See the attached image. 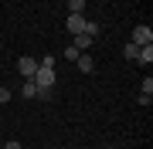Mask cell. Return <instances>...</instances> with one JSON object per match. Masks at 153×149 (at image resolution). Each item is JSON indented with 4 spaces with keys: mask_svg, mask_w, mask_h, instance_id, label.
I'll return each mask as SVG.
<instances>
[{
    "mask_svg": "<svg viewBox=\"0 0 153 149\" xmlns=\"http://www.w3.org/2000/svg\"><path fill=\"white\" fill-rule=\"evenodd\" d=\"M109 149H112V146H109Z\"/></svg>",
    "mask_w": 153,
    "mask_h": 149,
    "instance_id": "cell-18",
    "label": "cell"
},
{
    "mask_svg": "<svg viewBox=\"0 0 153 149\" xmlns=\"http://www.w3.org/2000/svg\"><path fill=\"white\" fill-rule=\"evenodd\" d=\"M65 149H71V146H65Z\"/></svg>",
    "mask_w": 153,
    "mask_h": 149,
    "instance_id": "cell-17",
    "label": "cell"
},
{
    "mask_svg": "<svg viewBox=\"0 0 153 149\" xmlns=\"http://www.w3.org/2000/svg\"><path fill=\"white\" fill-rule=\"evenodd\" d=\"M71 48H78L85 54V48H92V37H88V34H75V41H71Z\"/></svg>",
    "mask_w": 153,
    "mask_h": 149,
    "instance_id": "cell-6",
    "label": "cell"
},
{
    "mask_svg": "<svg viewBox=\"0 0 153 149\" xmlns=\"http://www.w3.org/2000/svg\"><path fill=\"white\" fill-rule=\"evenodd\" d=\"M0 102H10V88H4V85H0Z\"/></svg>",
    "mask_w": 153,
    "mask_h": 149,
    "instance_id": "cell-15",
    "label": "cell"
},
{
    "mask_svg": "<svg viewBox=\"0 0 153 149\" xmlns=\"http://www.w3.org/2000/svg\"><path fill=\"white\" fill-rule=\"evenodd\" d=\"M4 149H24V146H21V142H17V139H10V142H7Z\"/></svg>",
    "mask_w": 153,
    "mask_h": 149,
    "instance_id": "cell-16",
    "label": "cell"
},
{
    "mask_svg": "<svg viewBox=\"0 0 153 149\" xmlns=\"http://www.w3.org/2000/svg\"><path fill=\"white\" fill-rule=\"evenodd\" d=\"M41 68H55V54H44L41 58Z\"/></svg>",
    "mask_w": 153,
    "mask_h": 149,
    "instance_id": "cell-13",
    "label": "cell"
},
{
    "mask_svg": "<svg viewBox=\"0 0 153 149\" xmlns=\"http://www.w3.org/2000/svg\"><path fill=\"white\" fill-rule=\"evenodd\" d=\"M136 51H140V48H136V44H133V41H129V44L123 48V54H126V61H136Z\"/></svg>",
    "mask_w": 153,
    "mask_h": 149,
    "instance_id": "cell-11",
    "label": "cell"
},
{
    "mask_svg": "<svg viewBox=\"0 0 153 149\" xmlns=\"http://www.w3.org/2000/svg\"><path fill=\"white\" fill-rule=\"evenodd\" d=\"M78 54H82V51H78V48H65V58H68V61H75Z\"/></svg>",
    "mask_w": 153,
    "mask_h": 149,
    "instance_id": "cell-14",
    "label": "cell"
},
{
    "mask_svg": "<svg viewBox=\"0 0 153 149\" xmlns=\"http://www.w3.org/2000/svg\"><path fill=\"white\" fill-rule=\"evenodd\" d=\"M17 71H21V75H24V81H27V78H34V71H38V61H34V58H27V54H24L21 61H17Z\"/></svg>",
    "mask_w": 153,
    "mask_h": 149,
    "instance_id": "cell-4",
    "label": "cell"
},
{
    "mask_svg": "<svg viewBox=\"0 0 153 149\" xmlns=\"http://www.w3.org/2000/svg\"><path fill=\"white\" fill-rule=\"evenodd\" d=\"M68 14H85V0H68Z\"/></svg>",
    "mask_w": 153,
    "mask_h": 149,
    "instance_id": "cell-10",
    "label": "cell"
},
{
    "mask_svg": "<svg viewBox=\"0 0 153 149\" xmlns=\"http://www.w3.org/2000/svg\"><path fill=\"white\" fill-rule=\"evenodd\" d=\"M38 88H55V81H58V75H55V68H41L38 65V71H34V78H31Z\"/></svg>",
    "mask_w": 153,
    "mask_h": 149,
    "instance_id": "cell-1",
    "label": "cell"
},
{
    "mask_svg": "<svg viewBox=\"0 0 153 149\" xmlns=\"http://www.w3.org/2000/svg\"><path fill=\"white\" fill-rule=\"evenodd\" d=\"M136 61H140V65H143V68H146V65H150V61H153V44H143V48L136 51Z\"/></svg>",
    "mask_w": 153,
    "mask_h": 149,
    "instance_id": "cell-5",
    "label": "cell"
},
{
    "mask_svg": "<svg viewBox=\"0 0 153 149\" xmlns=\"http://www.w3.org/2000/svg\"><path fill=\"white\" fill-rule=\"evenodd\" d=\"M140 95H146V98H153V78H150V75L143 78V85H140Z\"/></svg>",
    "mask_w": 153,
    "mask_h": 149,
    "instance_id": "cell-9",
    "label": "cell"
},
{
    "mask_svg": "<svg viewBox=\"0 0 153 149\" xmlns=\"http://www.w3.org/2000/svg\"><path fill=\"white\" fill-rule=\"evenodd\" d=\"M21 95H24V98H34V95H38V85H34L31 78H27V81L21 85Z\"/></svg>",
    "mask_w": 153,
    "mask_h": 149,
    "instance_id": "cell-8",
    "label": "cell"
},
{
    "mask_svg": "<svg viewBox=\"0 0 153 149\" xmlns=\"http://www.w3.org/2000/svg\"><path fill=\"white\" fill-rule=\"evenodd\" d=\"M133 44H136V48L153 44V31H150V24H136V27H133Z\"/></svg>",
    "mask_w": 153,
    "mask_h": 149,
    "instance_id": "cell-2",
    "label": "cell"
},
{
    "mask_svg": "<svg viewBox=\"0 0 153 149\" xmlns=\"http://www.w3.org/2000/svg\"><path fill=\"white\" fill-rule=\"evenodd\" d=\"M85 24H88V17H85V14H68L65 27H68L71 34H85Z\"/></svg>",
    "mask_w": 153,
    "mask_h": 149,
    "instance_id": "cell-3",
    "label": "cell"
},
{
    "mask_svg": "<svg viewBox=\"0 0 153 149\" xmlns=\"http://www.w3.org/2000/svg\"><path fill=\"white\" fill-rule=\"evenodd\" d=\"M34 98H41V102H51V98H55V88H38V95H34Z\"/></svg>",
    "mask_w": 153,
    "mask_h": 149,
    "instance_id": "cell-12",
    "label": "cell"
},
{
    "mask_svg": "<svg viewBox=\"0 0 153 149\" xmlns=\"http://www.w3.org/2000/svg\"><path fill=\"white\" fill-rule=\"evenodd\" d=\"M75 61H78V71H85V75H88V71L95 68V65H92V54H78Z\"/></svg>",
    "mask_w": 153,
    "mask_h": 149,
    "instance_id": "cell-7",
    "label": "cell"
}]
</instances>
